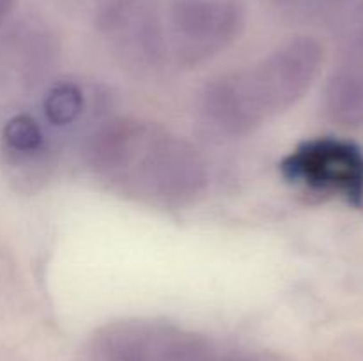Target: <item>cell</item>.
<instances>
[{"mask_svg": "<svg viewBox=\"0 0 363 361\" xmlns=\"http://www.w3.org/2000/svg\"><path fill=\"white\" fill-rule=\"evenodd\" d=\"M82 154L89 170L113 191L162 209L194 204L209 183L201 151L151 120H101L85 134Z\"/></svg>", "mask_w": 363, "mask_h": 361, "instance_id": "1", "label": "cell"}, {"mask_svg": "<svg viewBox=\"0 0 363 361\" xmlns=\"http://www.w3.org/2000/svg\"><path fill=\"white\" fill-rule=\"evenodd\" d=\"M325 50L300 35L254 64L220 74L197 98V115L206 130L220 137H245L296 105L319 76Z\"/></svg>", "mask_w": 363, "mask_h": 361, "instance_id": "2", "label": "cell"}, {"mask_svg": "<svg viewBox=\"0 0 363 361\" xmlns=\"http://www.w3.org/2000/svg\"><path fill=\"white\" fill-rule=\"evenodd\" d=\"M92 16L124 67L140 74L170 69L165 14L156 0H94Z\"/></svg>", "mask_w": 363, "mask_h": 361, "instance_id": "3", "label": "cell"}, {"mask_svg": "<svg viewBox=\"0 0 363 361\" xmlns=\"http://www.w3.org/2000/svg\"><path fill=\"white\" fill-rule=\"evenodd\" d=\"M91 361H241L191 331L156 321H123L99 329Z\"/></svg>", "mask_w": 363, "mask_h": 361, "instance_id": "4", "label": "cell"}, {"mask_svg": "<svg viewBox=\"0 0 363 361\" xmlns=\"http://www.w3.org/2000/svg\"><path fill=\"white\" fill-rule=\"evenodd\" d=\"M243 27L240 0H176L165 14L170 69L213 59L240 38Z\"/></svg>", "mask_w": 363, "mask_h": 361, "instance_id": "5", "label": "cell"}, {"mask_svg": "<svg viewBox=\"0 0 363 361\" xmlns=\"http://www.w3.org/2000/svg\"><path fill=\"white\" fill-rule=\"evenodd\" d=\"M280 172L289 183L363 207V151L353 142L335 137L301 142L280 161Z\"/></svg>", "mask_w": 363, "mask_h": 361, "instance_id": "6", "label": "cell"}, {"mask_svg": "<svg viewBox=\"0 0 363 361\" xmlns=\"http://www.w3.org/2000/svg\"><path fill=\"white\" fill-rule=\"evenodd\" d=\"M55 57L52 38L38 27L20 25L0 41V84L11 91L35 87Z\"/></svg>", "mask_w": 363, "mask_h": 361, "instance_id": "7", "label": "cell"}, {"mask_svg": "<svg viewBox=\"0 0 363 361\" xmlns=\"http://www.w3.org/2000/svg\"><path fill=\"white\" fill-rule=\"evenodd\" d=\"M52 130L35 113L9 110L0 113V158L9 166H39L52 152Z\"/></svg>", "mask_w": 363, "mask_h": 361, "instance_id": "8", "label": "cell"}, {"mask_svg": "<svg viewBox=\"0 0 363 361\" xmlns=\"http://www.w3.org/2000/svg\"><path fill=\"white\" fill-rule=\"evenodd\" d=\"M325 112L337 124L363 126V57H346L325 87Z\"/></svg>", "mask_w": 363, "mask_h": 361, "instance_id": "9", "label": "cell"}, {"mask_svg": "<svg viewBox=\"0 0 363 361\" xmlns=\"http://www.w3.org/2000/svg\"><path fill=\"white\" fill-rule=\"evenodd\" d=\"M89 108L85 91L77 81H55L41 98V117L52 131L69 130L82 122Z\"/></svg>", "mask_w": 363, "mask_h": 361, "instance_id": "10", "label": "cell"}, {"mask_svg": "<svg viewBox=\"0 0 363 361\" xmlns=\"http://www.w3.org/2000/svg\"><path fill=\"white\" fill-rule=\"evenodd\" d=\"M14 2L16 0H0V28L6 25V21L9 20L11 13L14 9Z\"/></svg>", "mask_w": 363, "mask_h": 361, "instance_id": "11", "label": "cell"}]
</instances>
